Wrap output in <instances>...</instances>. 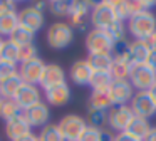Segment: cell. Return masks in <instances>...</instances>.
<instances>
[{
    "label": "cell",
    "instance_id": "1",
    "mask_svg": "<svg viewBox=\"0 0 156 141\" xmlns=\"http://www.w3.org/2000/svg\"><path fill=\"white\" fill-rule=\"evenodd\" d=\"M128 30L136 40H144L148 35H151L156 30V17L154 13L149 12H138L133 13L131 19L128 20Z\"/></svg>",
    "mask_w": 156,
    "mask_h": 141
},
{
    "label": "cell",
    "instance_id": "2",
    "mask_svg": "<svg viewBox=\"0 0 156 141\" xmlns=\"http://www.w3.org/2000/svg\"><path fill=\"white\" fill-rule=\"evenodd\" d=\"M47 44L55 50L66 49L74 40V29L67 22H55L47 29Z\"/></svg>",
    "mask_w": 156,
    "mask_h": 141
},
{
    "label": "cell",
    "instance_id": "3",
    "mask_svg": "<svg viewBox=\"0 0 156 141\" xmlns=\"http://www.w3.org/2000/svg\"><path fill=\"white\" fill-rule=\"evenodd\" d=\"M128 81L138 91H149L156 82V70L153 67H149L146 62L134 64V66H131Z\"/></svg>",
    "mask_w": 156,
    "mask_h": 141
},
{
    "label": "cell",
    "instance_id": "4",
    "mask_svg": "<svg viewBox=\"0 0 156 141\" xmlns=\"http://www.w3.org/2000/svg\"><path fill=\"white\" fill-rule=\"evenodd\" d=\"M86 49H87L89 56H96V54H112L114 42L111 40V37H109V34L106 30L92 29L86 35Z\"/></svg>",
    "mask_w": 156,
    "mask_h": 141
},
{
    "label": "cell",
    "instance_id": "5",
    "mask_svg": "<svg viewBox=\"0 0 156 141\" xmlns=\"http://www.w3.org/2000/svg\"><path fill=\"white\" fill-rule=\"evenodd\" d=\"M118 22V17L112 9V2H98L91 10V24L94 29L108 30L112 24Z\"/></svg>",
    "mask_w": 156,
    "mask_h": 141
},
{
    "label": "cell",
    "instance_id": "6",
    "mask_svg": "<svg viewBox=\"0 0 156 141\" xmlns=\"http://www.w3.org/2000/svg\"><path fill=\"white\" fill-rule=\"evenodd\" d=\"M57 126L64 141H79V138L87 128V123L84 121V118L77 116V114H66L59 121Z\"/></svg>",
    "mask_w": 156,
    "mask_h": 141
},
{
    "label": "cell",
    "instance_id": "7",
    "mask_svg": "<svg viewBox=\"0 0 156 141\" xmlns=\"http://www.w3.org/2000/svg\"><path fill=\"white\" fill-rule=\"evenodd\" d=\"M47 64L41 59V57H35V59L25 60V62L19 64V76H20L22 82L24 84H32V86H37L41 84L42 74L45 70Z\"/></svg>",
    "mask_w": 156,
    "mask_h": 141
},
{
    "label": "cell",
    "instance_id": "8",
    "mask_svg": "<svg viewBox=\"0 0 156 141\" xmlns=\"http://www.w3.org/2000/svg\"><path fill=\"white\" fill-rule=\"evenodd\" d=\"M131 111L134 116L139 118H151L156 113V101L149 94V91H138L131 99Z\"/></svg>",
    "mask_w": 156,
    "mask_h": 141
},
{
    "label": "cell",
    "instance_id": "9",
    "mask_svg": "<svg viewBox=\"0 0 156 141\" xmlns=\"http://www.w3.org/2000/svg\"><path fill=\"white\" fill-rule=\"evenodd\" d=\"M19 17V27L29 30V32L35 34L44 27V13L39 9H35L34 5H29L25 9L17 12Z\"/></svg>",
    "mask_w": 156,
    "mask_h": 141
},
{
    "label": "cell",
    "instance_id": "10",
    "mask_svg": "<svg viewBox=\"0 0 156 141\" xmlns=\"http://www.w3.org/2000/svg\"><path fill=\"white\" fill-rule=\"evenodd\" d=\"M134 114H133L129 106H114L108 111V124L111 129L122 133L128 129L129 123L133 121Z\"/></svg>",
    "mask_w": 156,
    "mask_h": 141
},
{
    "label": "cell",
    "instance_id": "11",
    "mask_svg": "<svg viewBox=\"0 0 156 141\" xmlns=\"http://www.w3.org/2000/svg\"><path fill=\"white\" fill-rule=\"evenodd\" d=\"M134 87L131 86L128 79L126 81H112L111 87L108 89V94L112 101V106H126L128 101L133 99L134 96Z\"/></svg>",
    "mask_w": 156,
    "mask_h": 141
},
{
    "label": "cell",
    "instance_id": "12",
    "mask_svg": "<svg viewBox=\"0 0 156 141\" xmlns=\"http://www.w3.org/2000/svg\"><path fill=\"white\" fill-rule=\"evenodd\" d=\"M25 119L29 121L30 128H44L49 124V118H51V109L45 103H37L35 106H32L30 109L24 111Z\"/></svg>",
    "mask_w": 156,
    "mask_h": 141
},
{
    "label": "cell",
    "instance_id": "13",
    "mask_svg": "<svg viewBox=\"0 0 156 141\" xmlns=\"http://www.w3.org/2000/svg\"><path fill=\"white\" fill-rule=\"evenodd\" d=\"M15 103L19 104V107L22 109V113L27 109H30L32 106H35L37 103H41V91L37 89V86L32 84H22L20 91L15 96Z\"/></svg>",
    "mask_w": 156,
    "mask_h": 141
},
{
    "label": "cell",
    "instance_id": "14",
    "mask_svg": "<svg viewBox=\"0 0 156 141\" xmlns=\"http://www.w3.org/2000/svg\"><path fill=\"white\" fill-rule=\"evenodd\" d=\"M94 3L91 2H71V9H69V20H71V27H77L79 30L86 29V17H87L89 10H92Z\"/></svg>",
    "mask_w": 156,
    "mask_h": 141
},
{
    "label": "cell",
    "instance_id": "15",
    "mask_svg": "<svg viewBox=\"0 0 156 141\" xmlns=\"http://www.w3.org/2000/svg\"><path fill=\"white\" fill-rule=\"evenodd\" d=\"M92 67L91 64L87 62V59H81V60H76L74 64L71 66L69 69V77L74 84L77 86H87L89 81L92 77Z\"/></svg>",
    "mask_w": 156,
    "mask_h": 141
},
{
    "label": "cell",
    "instance_id": "16",
    "mask_svg": "<svg viewBox=\"0 0 156 141\" xmlns=\"http://www.w3.org/2000/svg\"><path fill=\"white\" fill-rule=\"evenodd\" d=\"M30 129L32 128H30V124H29V121L25 119L24 113L19 114V116H15V118H12L10 121L5 123V134H7V138L10 141H14V139H17V138H20V136H25V134L32 133Z\"/></svg>",
    "mask_w": 156,
    "mask_h": 141
},
{
    "label": "cell",
    "instance_id": "17",
    "mask_svg": "<svg viewBox=\"0 0 156 141\" xmlns=\"http://www.w3.org/2000/svg\"><path fill=\"white\" fill-rule=\"evenodd\" d=\"M66 82V72L59 64H47L45 66V70L42 74L41 79V87L42 89H49V87L59 86V84Z\"/></svg>",
    "mask_w": 156,
    "mask_h": 141
},
{
    "label": "cell",
    "instance_id": "18",
    "mask_svg": "<svg viewBox=\"0 0 156 141\" xmlns=\"http://www.w3.org/2000/svg\"><path fill=\"white\" fill-rule=\"evenodd\" d=\"M44 92H45L47 103L52 104V106H64L71 99V87L67 86V82L59 84V86H54V87H49Z\"/></svg>",
    "mask_w": 156,
    "mask_h": 141
},
{
    "label": "cell",
    "instance_id": "19",
    "mask_svg": "<svg viewBox=\"0 0 156 141\" xmlns=\"http://www.w3.org/2000/svg\"><path fill=\"white\" fill-rule=\"evenodd\" d=\"M149 56V49L143 40H134V42H129L128 47V59L131 62V66L134 64H144L146 59Z\"/></svg>",
    "mask_w": 156,
    "mask_h": 141
},
{
    "label": "cell",
    "instance_id": "20",
    "mask_svg": "<svg viewBox=\"0 0 156 141\" xmlns=\"http://www.w3.org/2000/svg\"><path fill=\"white\" fill-rule=\"evenodd\" d=\"M22 84L24 82H22L19 74L9 77L5 81H0V96H2V99H15V96L20 91Z\"/></svg>",
    "mask_w": 156,
    "mask_h": 141
},
{
    "label": "cell",
    "instance_id": "21",
    "mask_svg": "<svg viewBox=\"0 0 156 141\" xmlns=\"http://www.w3.org/2000/svg\"><path fill=\"white\" fill-rule=\"evenodd\" d=\"M149 131H151V124H149V121L146 119V118L134 116V118H133V121L129 123L126 133H129V134H133L134 138H138V139L144 141V138L148 136Z\"/></svg>",
    "mask_w": 156,
    "mask_h": 141
},
{
    "label": "cell",
    "instance_id": "22",
    "mask_svg": "<svg viewBox=\"0 0 156 141\" xmlns=\"http://www.w3.org/2000/svg\"><path fill=\"white\" fill-rule=\"evenodd\" d=\"M87 62L91 64L92 70H99V72H111L114 57L112 54H96V56H89Z\"/></svg>",
    "mask_w": 156,
    "mask_h": 141
},
{
    "label": "cell",
    "instance_id": "23",
    "mask_svg": "<svg viewBox=\"0 0 156 141\" xmlns=\"http://www.w3.org/2000/svg\"><path fill=\"white\" fill-rule=\"evenodd\" d=\"M19 27L17 12L0 13V37H10L12 32Z\"/></svg>",
    "mask_w": 156,
    "mask_h": 141
},
{
    "label": "cell",
    "instance_id": "24",
    "mask_svg": "<svg viewBox=\"0 0 156 141\" xmlns=\"http://www.w3.org/2000/svg\"><path fill=\"white\" fill-rule=\"evenodd\" d=\"M89 107L92 109H101V111H108L112 107V101L109 97L108 91H92L89 96Z\"/></svg>",
    "mask_w": 156,
    "mask_h": 141
},
{
    "label": "cell",
    "instance_id": "25",
    "mask_svg": "<svg viewBox=\"0 0 156 141\" xmlns=\"http://www.w3.org/2000/svg\"><path fill=\"white\" fill-rule=\"evenodd\" d=\"M129 70H131V64L128 60L121 59V57H114V62L111 67L112 81H126L129 77Z\"/></svg>",
    "mask_w": 156,
    "mask_h": 141
},
{
    "label": "cell",
    "instance_id": "26",
    "mask_svg": "<svg viewBox=\"0 0 156 141\" xmlns=\"http://www.w3.org/2000/svg\"><path fill=\"white\" fill-rule=\"evenodd\" d=\"M112 84V76L111 72H99L94 70L92 77L89 81V86L92 87V91H108Z\"/></svg>",
    "mask_w": 156,
    "mask_h": 141
},
{
    "label": "cell",
    "instance_id": "27",
    "mask_svg": "<svg viewBox=\"0 0 156 141\" xmlns=\"http://www.w3.org/2000/svg\"><path fill=\"white\" fill-rule=\"evenodd\" d=\"M0 59L2 60H7V62H14L19 64L20 62V47L15 45L12 40H5L4 47H2V52H0Z\"/></svg>",
    "mask_w": 156,
    "mask_h": 141
},
{
    "label": "cell",
    "instance_id": "28",
    "mask_svg": "<svg viewBox=\"0 0 156 141\" xmlns=\"http://www.w3.org/2000/svg\"><path fill=\"white\" fill-rule=\"evenodd\" d=\"M19 114H22V109L15 103V99H4V103L0 106V118L7 123V121H10L12 118L19 116Z\"/></svg>",
    "mask_w": 156,
    "mask_h": 141
},
{
    "label": "cell",
    "instance_id": "29",
    "mask_svg": "<svg viewBox=\"0 0 156 141\" xmlns=\"http://www.w3.org/2000/svg\"><path fill=\"white\" fill-rule=\"evenodd\" d=\"M34 35H35V34L29 32V30L22 29V27H17V29L12 32V35L9 37V40H12L15 45L22 47V45H27V44L34 42Z\"/></svg>",
    "mask_w": 156,
    "mask_h": 141
},
{
    "label": "cell",
    "instance_id": "30",
    "mask_svg": "<svg viewBox=\"0 0 156 141\" xmlns=\"http://www.w3.org/2000/svg\"><path fill=\"white\" fill-rule=\"evenodd\" d=\"M87 126L92 128H99L102 129V124L108 123V111H101V109H92L87 107Z\"/></svg>",
    "mask_w": 156,
    "mask_h": 141
},
{
    "label": "cell",
    "instance_id": "31",
    "mask_svg": "<svg viewBox=\"0 0 156 141\" xmlns=\"http://www.w3.org/2000/svg\"><path fill=\"white\" fill-rule=\"evenodd\" d=\"M112 9H114V13L116 17H118V20H121V22H124V20H129L131 19V15L134 12H133V5L131 2H112Z\"/></svg>",
    "mask_w": 156,
    "mask_h": 141
},
{
    "label": "cell",
    "instance_id": "32",
    "mask_svg": "<svg viewBox=\"0 0 156 141\" xmlns=\"http://www.w3.org/2000/svg\"><path fill=\"white\" fill-rule=\"evenodd\" d=\"M39 139H42V141H64V138H62L57 124H47V126L42 128L41 134H39Z\"/></svg>",
    "mask_w": 156,
    "mask_h": 141
},
{
    "label": "cell",
    "instance_id": "33",
    "mask_svg": "<svg viewBox=\"0 0 156 141\" xmlns=\"http://www.w3.org/2000/svg\"><path fill=\"white\" fill-rule=\"evenodd\" d=\"M106 32L109 34V37H111L112 42L119 44V42H122V40H126V24L121 22V20H118V22L112 24Z\"/></svg>",
    "mask_w": 156,
    "mask_h": 141
},
{
    "label": "cell",
    "instance_id": "34",
    "mask_svg": "<svg viewBox=\"0 0 156 141\" xmlns=\"http://www.w3.org/2000/svg\"><path fill=\"white\" fill-rule=\"evenodd\" d=\"M49 10L52 15L55 17H67L69 15V9H71V2H64V0H54L49 2Z\"/></svg>",
    "mask_w": 156,
    "mask_h": 141
},
{
    "label": "cell",
    "instance_id": "35",
    "mask_svg": "<svg viewBox=\"0 0 156 141\" xmlns=\"http://www.w3.org/2000/svg\"><path fill=\"white\" fill-rule=\"evenodd\" d=\"M17 74H19V64L0 59V81H5L12 76H17Z\"/></svg>",
    "mask_w": 156,
    "mask_h": 141
},
{
    "label": "cell",
    "instance_id": "36",
    "mask_svg": "<svg viewBox=\"0 0 156 141\" xmlns=\"http://www.w3.org/2000/svg\"><path fill=\"white\" fill-rule=\"evenodd\" d=\"M101 136H102V129L87 126L86 131L82 133V136L79 138V141H101Z\"/></svg>",
    "mask_w": 156,
    "mask_h": 141
},
{
    "label": "cell",
    "instance_id": "37",
    "mask_svg": "<svg viewBox=\"0 0 156 141\" xmlns=\"http://www.w3.org/2000/svg\"><path fill=\"white\" fill-rule=\"evenodd\" d=\"M37 57V47L35 44H27V45H22L20 47V62H25V60H30ZM19 62V64H20Z\"/></svg>",
    "mask_w": 156,
    "mask_h": 141
},
{
    "label": "cell",
    "instance_id": "38",
    "mask_svg": "<svg viewBox=\"0 0 156 141\" xmlns=\"http://www.w3.org/2000/svg\"><path fill=\"white\" fill-rule=\"evenodd\" d=\"M5 12H17V3L10 0H0V13Z\"/></svg>",
    "mask_w": 156,
    "mask_h": 141
},
{
    "label": "cell",
    "instance_id": "39",
    "mask_svg": "<svg viewBox=\"0 0 156 141\" xmlns=\"http://www.w3.org/2000/svg\"><path fill=\"white\" fill-rule=\"evenodd\" d=\"M114 141H141V139H138V138H134L133 134L122 131V133H118V134L114 136Z\"/></svg>",
    "mask_w": 156,
    "mask_h": 141
},
{
    "label": "cell",
    "instance_id": "40",
    "mask_svg": "<svg viewBox=\"0 0 156 141\" xmlns=\"http://www.w3.org/2000/svg\"><path fill=\"white\" fill-rule=\"evenodd\" d=\"M143 42H144L146 45H148V49H149V50H151V49H156V30L151 34V35L146 37V39L143 40Z\"/></svg>",
    "mask_w": 156,
    "mask_h": 141
},
{
    "label": "cell",
    "instance_id": "41",
    "mask_svg": "<svg viewBox=\"0 0 156 141\" xmlns=\"http://www.w3.org/2000/svg\"><path fill=\"white\" fill-rule=\"evenodd\" d=\"M146 64L156 70V49L149 50V56H148V59H146Z\"/></svg>",
    "mask_w": 156,
    "mask_h": 141
},
{
    "label": "cell",
    "instance_id": "42",
    "mask_svg": "<svg viewBox=\"0 0 156 141\" xmlns=\"http://www.w3.org/2000/svg\"><path fill=\"white\" fill-rule=\"evenodd\" d=\"M37 138H39V136H35L34 133H29V134L20 136V138H17V139H14V141H37Z\"/></svg>",
    "mask_w": 156,
    "mask_h": 141
},
{
    "label": "cell",
    "instance_id": "43",
    "mask_svg": "<svg viewBox=\"0 0 156 141\" xmlns=\"http://www.w3.org/2000/svg\"><path fill=\"white\" fill-rule=\"evenodd\" d=\"M144 141H156V128H151V131L144 138Z\"/></svg>",
    "mask_w": 156,
    "mask_h": 141
},
{
    "label": "cell",
    "instance_id": "44",
    "mask_svg": "<svg viewBox=\"0 0 156 141\" xmlns=\"http://www.w3.org/2000/svg\"><path fill=\"white\" fill-rule=\"evenodd\" d=\"M45 5H47V3H44V2H35V3H34V7H35V9H39L41 12H42V9H44Z\"/></svg>",
    "mask_w": 156,
    "mask_h": 141
},
{
    "label": "cell",
    "instance_id": "45",
    "mask_svg": "<svg viewBox=\"0 0 156 141\" xmlns=\"http://www.w3.org/2000/svg\"><path fill=\"white\" fill-rule=\"evenodd\" d=\"M149 94H151V96H153V99L156 101V82H154V86H153L151 89H149Z\"/></svg>",
    "mask_w": 156,
    "mask_h": 141
},
{
    "label": "cell",
    "instance_id": "46",
    "mask_svg": "<svg viewBox=\"0 0 156 141\" xmlns=\"http://www.w3.org/2000/svg\"><path fill=\"white\" fill-rule=\"evenodd\" d=\"M4 42H5V40H4V37H0V52H2V47H4Z\"/></svg>",
    "mask_w": 156,
    "mask_h": 141
},
{
    "label": "cell",
    "instance_id": "47",
    "mask_svg": "<svg viewBox=\"0 0 156 141\" xmlns=\"http://www.w3.org/2000/svg\"><path fill=\"white\" fill-rule=\"evenodd\" d=\"M2 103H4V99H2V96H0V106H2Z\"/></svg>",
    "mask_w": 156,
    "mask_h": 141
},
{
    "label": "cell",
    "instance_id": "48",
    "mask_svg": "<svg viewBox=\"0 0 156 141\" xmlns=\"http://www.w3.org/2000/svg\"><path fill=\"white\" fill-rule=\"evenodd\" d=\"M37 141H42V139H39V138H37Z\"/></svg>",
    "mask_w": 156,
    "mask_h": 141
}]
</instances>
